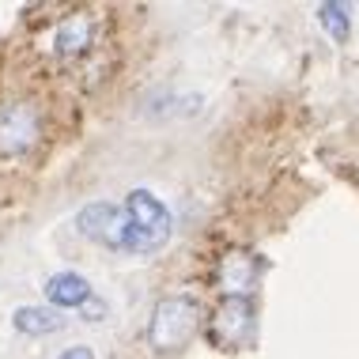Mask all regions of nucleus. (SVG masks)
Here are the masks:
<instances>
[{
	"mask_svg": "<svg viewBox=\"0 0 359 359\" xmlns=\"http://www.w3.org/2000/svg\"><path fill=\"white\" fill-rule=\"evenodd\" d=\"M250 329H254V306L246 295H227L212 318V337L219 341H246Z\"/></svg>",
	"mask_w": 359,
	"mask_h": 359,
	"instance_id": "obj_6",
	"label": "nucleus"
},
{
	"mask_svg": "<svg viewBox=\"0 0 359 359\" xmlns=\"http://www.w3.org/2000/svg\"><path fill=\"white\" fill-rule=\"evenodd\" d=\"M201 322V306L197 299L189 295H170V299H159L151 310V325H148V341L151 348L167 352V348H178L193 337V329Z\"/></svg>",
	"mask_w": 359,
	"mask_h": 359,
	"instance_id": "obj_1",
	"label": "nucleus"
},
{
	"mask_svg": "<svg viewBox=\"0 0 359 359\" xmlns=\"http://www.w3.org/2000/svg\"><path fill=\"white\" fill-rule=\"evenodd\" d=\"M125 216H129L133 231H137L144 254L159 250L163 242L170 238V212H167V205H163L155 193H148V189H133V193H129V201H125Z\"/></svg>",
	"mask_w": 359,
	"mask_h": 359,
	"instance_id": "obj_5",
	"label": "nucleus"
},
{
	"mask_svg": "<svg viewBox=\"0 0 359 359\" xmlns=\"http://www.w3.org/2000/svg\"><path fill=\"white\" fill-rule=\"evenodd\" d=\"M76 227H80L87 238L102 242V246H110V250H129V254H144L137 231H133L129 216H125V208L110 205V201H99V205L80 208V216H76Z\"/></svg>",
	"mask_w": 359,
	"mask_h": 359,
	"instance_id": "obj_2",
	"label": "nucleus"
},
{
	"mask_svg": "<svg viewBox=\"0 0 359 359\" xmlns=\"http://www.w3.org/2000/svg\"><path fill=\"white\" fill-rule=\"evenodd\" d=\"M65 325V318L57 310H46V306H19L15 310V329L27 337H42V333H57Z\"/></svg>",
	"mask_w": 359,
	"mask_h": 359,
	"instance_id": "obj_8",
	"label": "nucleus"
},
{
	"mask_svg": "<svg viewBox=\"0 0 359 359\" xmlns=\"http://www.w3.org/2000/svg\"><path fill=\"white\" fill-rule=\"evenodd\" d=\"M99 42V15L91 8H72L57 19V27L50 31V50L57 61H80L95 50Z\"/></svg>",
	"mask_w": 359,
	"mask_h": 359,
	"instance_id": "obj_4",
	"label": "nucleus"
},
{
	"mask_svg": "<svg viewBox=\"0 0 359 359\" xmlns=\"http://www.w3.org/2000/svg\"><path fill=\"white\" fill-rule=\"evenodd\" d=\"M223 276H227V284L235 287L231 295H242V287H250V280H254V261L246 254H231L223 261Z\"/></svg>",
	"mask_w": 359,
	"mask_h": 359,
	"instance_id": "obj_9",
	"label": "nucleus"
},
{
	"mask_svg": "<svg viewBox=\"0 0 359 359\" xmlns=\"http://www.w3.org/2000/svg\"><path fill=\"white\" fill-rule=\"evenodd\" d=\"M318 19H322V27L337 38V42H344V38L352 34V19H348L344 4H322L318 8Z\"/></svg>",
	"mask_w": 359,
	"mask_h": 359,
	"instance_id": "obj_10",
	"label": "nucleus"
},
{
	"mask_svg": "<svg viewBox=\"0 0 359 359\" xmlns=\"http://www.w3.org/2000/svg\"><path fill=\"white\" fill-rule=\"evenodd\" d=\"M46 299L53 306H80L91 299V284L80 273H61V276L46 280Z\"/></svg>",
	"mask_w": 359,
	"mask_h": 359,
	"instance_id": "obj_7",
	"label": "nucleus"
},
{
	"mask_svg": "<svg viewBox=\"0 0 359 359\" xmlns=\"http://www.w3.org/2000/svg\"><path fill=\"white\" fill-rule=\"evenodd\" d=\"M57 359H95V352H91V348H83V344H76V348H65Z\"/></svg>",
	"mask_w": 359,
	"mask_h": 359,
	"instance_id": "obj_11",
	"label": "nucleus"
},
{
	"mask_svg": "<svg viewBox=\"0 0 359 359\" xmlns=\"http://www.w3.org/2000/svg\"><path fill=\"white\" fill-rule=\"evenodd\" d=\"M42 137V114L31 99H12L0 106V159H19Z\"/></svg>",
	"mask_w": 359,
	"mask_h": 359,
	"instance_id": "obj_3",
	"label": "nucleus"
}]
</instances>
